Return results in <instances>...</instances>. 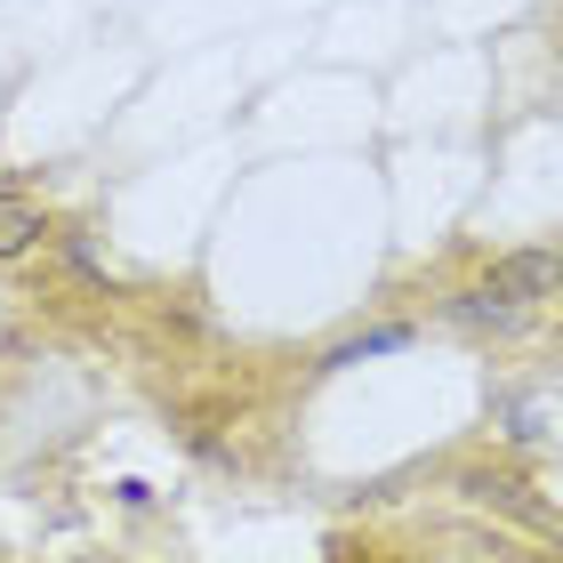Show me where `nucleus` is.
Wrapping results in <instances>:
<instances>
[{
    "mask_svg": "<svg viewBox=\"0 0 563 563\" xmlns=\"http://www.w3.org/2000/svg\"><path fill=\"white\" fill-rule=\"evenodd\" d=\"M563 290V250H516L483 274V290H467L459 306H540Z\"/></svg>",
    "mask_w": 563,
    "mask_h": 563,
    "instance_id": "1",
    "label": "nucleus"
},
{
    "mask_svg": "<svg viewBox=\"0 0 563 563\" xmlns=\"http://www.w3.org/2000/svg\"><path fill=\"white\" fill-rule=\"evenodd\" d=\"M41 234H48V218L33 210V201L0 194V266H9V258H24V250H41Z\"/></svg>",
    "mask_w": 563,
    "mask_h": 563,
    "instance_id": "2",
    "label": "nucleus"
},
{
    "mask_svg": "<svg viewBox=\"0 0 563 563\" xmlns=\"http://www.w3.org/2000/svg\"><path fill=\"white\" fill-rule=\"evenodd\" d=\"M395 346H411V330H371V339H354V346H339V354H330V363H363V354H395Z\"/></svg>",
    "mask_w": 563,
    "mask_h": 563,
    "instance_id": "3",
    "label": "nucleus"
}]
</instances>
